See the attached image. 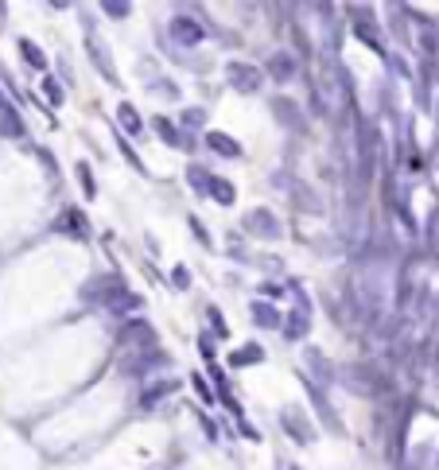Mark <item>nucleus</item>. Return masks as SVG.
<instances>
[{"mask_svg":"<svg viewBox=\"0 0 439 470\" xmlns=\"http://www.w3.org/2000/svg\"><path fill=\"white\" fill-rule=\"evenodd\" d=\"M171 35L179 39V43H187V47H195V43H202V23L198 20H190V16H175V20H171Z\"/></svg>","mask_w":439,"mask_h":470,"instance_id":"obj_1","label":"nucleus"},{"mask_svg":"<svg viewBox=\"0 0 439 470\" xmlns=\"http://www.w3.org/2000/svg\"><path fill=\"white\" fill-rule=\"evenodd\" d=\"M269 78H276V82H288V78H296V70H300V62H296V55L292 51H276L269 59Z\"/></svg>","mask_w":439,"mask_h":470,"instance_id":"obj_2","label":"nucleus"},{"mask_svg":"<svg viewBox=\"0 0 439 470\" xmlns=\"http://www.w3.org/2000/svg\"><path fill=\"white\" fill-rule=\"evenodd\" d=\"M245 229L256 237H276L280 234V222L272 218L269 210H253V214H245Z\"/></svg>","mask_w":439,"mask_h":470,"instance_id":"obj_3","label":"nucleus"},{"mask_svg":"<svg viewBox=\"0 0 439 470\" xmlns=\"http://www.w3.org/2000/svg\"><path fill=\"white\" fill-rule=\"evenodd\" d=\"M90 59L97 62V70H102V78L105 82H113L117 78V74H113V59H109V51H105V43H102V35H97V31H90Z\"/></svg>","mask_w":439,"mask_h":470,"instance_id":"obj_4","label":"nucleus"},{"mask_svg":"<svg viewBox=\"0 0 439 470\" xmlns=\"http://www.w3.org/2000/svg\"><path fill=\"white\" fill-rule=\"evenodd\" d=\"M229 82H234L237 89H253L261 86V70L256 67H249V62H229Z\"/></svg>","mask_w":439,"mask_h":470,"instance_id":"obj_5","label":"nucleus"},{"mask_svg":"<svg viewBox=\"0 0 439 470\" xmlns=\"http://www.w3.org/2000/svg\"><path fill=\"white\" fill-rule=\"evenodd\" d=\"M354 35L362 39L366 47H374L377 55H385V39H381V31H377V23H369L366 16H354Z\"/></svg>","mask_w":439,"mask_h":470,"instance_id":"obj_6","label":"nucleus"},{"mask_svg":"<svg viewBox=\"0 0 439 470\" xmlns=\"http://www.w3.org/2000/svg\"><path fill=\"white\" fill-rule=\"evenodd\" d=\"M206 144H210L218 155H229V160H237V155H242V144H234L226 133H206Z\"/></svg>","mask_w":439,"mask_h":470,"instance_id":"obj_7","label":"nucleus"},{"mask_svg":"<svg viewBox=\"0 0 439 470\" xmlns=\"http://www.w3.org/2000/svg\"><path fill=\"white\" fill-rule=\"evenodd\" d=\"M253 319H256V327H269V331H272V327H280V311L276 307H272V303H264V300H256L253 303Z\"/></svg>","mask_w":439,"mask_h":470,"instance_id":"obj_8","label":"nucleus"},{"mask_svg":"<svg viewBox=\"0 0 439 470\" xmlns=\"http://www.w3.org/2000/svg\"><path fill=\"white\" fill-rule=\"evenodd\" d=\"M206 195H210L214 202H222V206H234V183H226V179H218V175H210Z\"/></svg>","mask_w":439,"mask_h":470,"instance_id":"obj_9","label":"nucleus"},{"mask_svg":"<svg viewBox=\"0 0 439 470\" xmlns=\"http://www.w3.org/2000/svg\"><path fill=\"white\" fill-rule=\"evenodd\" d=\"M175 389H179L175 381H156L152 389H148L144 397H140V404H144V408H152V404H160L163 397H168V393H175Z\"/></svg>","mask_w":439,"mask_h":470,"instance_id":"obj_10","label":"nucleus"},{"mask_svg":"<svg viewBox=\"0 0 439 470\" xmlns=\"http://www.w3.org/2000/svg\"><path fill=\"white\" fill-rule=\"evenodd\" d=\"M280 424H284L300 443H308V439H311V427H308V424H300V412H284V416H280Z\"/></svg>","mask_w":439,"mask_h":470,"instance_id":"obj_11","label":"nucleus"},{"mask_svg":"<svg viewBox=\"0 0 439 470\" xmlns=\"http://www.w3.org/2000/svg\"><path fill=\"white\" fill-rule=\"evenodd\" d=\"M0 133L4 136H23V125H20V117L12 113V105H0Z\"/></svg>","mask_w":439,"mask_h":470,"instance_id":"obj_12","label":"nucleus"},{"mask_svg":"<svg viewBox=\"0 0 439 470\" xmlns=\"http://www.w3.org/2000/svg\"><path fill=\"white\" fill-rule=\"evenodd\" d=\"M156 133H160L163 140H168L171 148H183V144H190V140H183V136H179V129L171 125L168 117H156Z\"/></svg>","mask_w":439,"mask_h":470,"instance_id":"obj_13","label":"nucleus"},{"mask_svg":"<svg viewBox=\"0 0 439 470\" xmlns=\"http://www.w3.org/2000/svg\"><path fill=\"white\" fill-rule=\"evenodd\" d=\"M117 121L129 129V136H140V129H144V121H140V113L132 109V105H121V109H117Z\"/></svg>","mask_w":439,"mask_h":470,"instance_id":"obj_14","label":"nucleus"},{"mask_svg":"<svg viewBox=\"0 0 439 470\" xmlns=\"http://www.w3.org/2000/svg\"><path fill=\"white\" fill-rule=\"evenodd\" d=\"M284 334L288 338H303V334H308V311H292L288 323H284Z\"/></svg>","mask_w":439,"mask_h":470,"instance_id":"obj_15","label":"nucleus"},{"mask_svg":"<svg viewBox=\"0 0 439 470\" xmlns=\"http://www.w3.org/2000/svg\"><path fill=\"white\" fill-rule=\"evenodd\" d=\"M229 361H234V366H256V361H264V350L249 342V346H242V350H237Z\"/></svg>","mask_w":439,"mask_h":470,"instance_id":"obj_16","label":"nucleus"},{"mask_svg":"<svg viewBox=\"0 0 439 470\" xmlns=\"http://www.w3.org/2000/svg\"><path fill=\"white\" fill-rule=\"evenodd\" d=\"M20 55H23V59H28L36 70H43V67H47V55L39 51V47L31 43V39H20Z\"/></svg>","mask_w":439,"mask_h":470,"instance_id":"obj_17","label":"nucleus"},{"mask_svg":"<svg viewBox=\"0 0 439 470\" xmlns=\"http://www.w3.org/2000/svg\"><path fill=\"white\" fill-rule=\"evenodd\" d=\"M276 105V117L284 121V125H292V129H300L303 121H300V109H296V102H272Z\"/></svg>","mask_w":439,"mask_h":470,"instance_id":"obj_18","label":"nucleus"},{"mask_svg":"<svg viewBox=\"0 0 439 470\" xmlns=\"http://www.w3.org/2000/svg\"><path fill=\"white\" fill-rule=\"evenodd\" d=\"M308 366L315 369V373H319V385H330V377H335V369H330V366H327V361H323V358H319V354H315V350L308 354Z\"/></svg>","mask_w":439,"mask_h":470,"instance_id":"obj_19","label":"nucleus"},{"mask_svg":"<svg viewBox=\"0 0 439 470\" xmlns=\"http://www.w3.org/2000/svg\"><path fill=\"white\" fill-rule=\"evenodd\" d=\"M78 183H82V191H86V199H94V195H97V183H94V175H90L86 163H78Z\"/></svg>","mask_w":439,"mask_h":470,"instance_id":"obj_20","label":"nucleus"},{"mask_svg":"<svg viewBox=\"0 0 439 470\" xmlns=\"http://www.w3.org/2000/svg\"><path fill=\"white\" fill-rule=\"evenodd\" d=\"M396 218L404 222V234H416V218H412V210H408V202H396Z\"/></svg>","mask_w":439,"mask_h":470,"instance_id":"obj_21","label":"nucleus"},{"mask_svg":"<svg viewBox=\"0 0 439 470\" xmlns=\"http://www.w3.org/2000/svg\"><path fill=\"white\" fill-rule=\"evenodd\" d=\"M43 94L51 97V105H63V86H59V82L51 78V74H47V78H43Z\"/></svg>","mask_w":439,"mask_h":470,"instance_id":"obj_22","label":"nucleus"},{"mask_svg":"<svg viewBox=\"0 0 439 470\" xmlns=\"http://www.w3.org/2000/svg\"><path fill=\"white\" fill-rule=\"evenodd\" d=\"M195 393H198V397H202L206 404H214V400H218V397H214V389L206 385V377H202V373H195Z\"/></svg>","mask_w":439,"mask_h":470,"instance_id":"obj_23","label":"nucleus"},{"mask_svg":"<svg viewBox=\"0 0 439 470\" xmlns=\"http://www.w3.org/2000/svg\"><path fill=\"white\" fill-rule=\"evenodd\" d=\"M202 121H206V113H202V109H190V113H183V125H195V129H198Z\"/></svg>","mask_w":439,"mask_h":470,"instance_id":"obj_24","label":"nucleus"},{"mask_svg":"<svg viewBox=\"0 0 439 470\" xmlns=\"http://www.w3.org/2000/svg\"><path fill=\"white\" fill-rule=\"evenodd\" d=\"M210 323H214V331H218V334H226V319H222L218 307H210Z\"/></svg>","mask_w":439,"mask_h":470,"instance_id":"obj_25","label":"nucleus"},{"mask_svg":"<svg viewBox=\"0 0 439 470\" xmlns=\"http://www.w3.org/2000/svg\"><path fill=\"white\" fill-rule=\"evenodd\" d=\"M171 280H175V288H187L190 284V272L187 268H175V272H171Z\"/></svg>","mask_w":439,"mask_h":470,"instance_id":"obj_26","label":"nucleus"},{"mask_svg":"<svg viewBox=\"0 0 439 470\" xmlns=\"http://www.w3.org/2000/svg\"><path fill=\"white\" fill-rule=\"evenodd\" d=\"M190 229H195V237L202 245H210V237H206V229H202V222H198V218H190Z\"/></svg>","mask_w":439,"mask_h":470,"instance_id":"obj_27","label":"nucleus"},{"mask_svg":"<svg viewBox=\"0 0 439 470\" xmlns=\"http://www.w3.org/2000/svg\"><path fill=\"white\" fill-rule=\"evenodd\" d=\"M105 12H109V16H117V20H121V16H129V4H105Z\"/></svg>","mask_w":439,"mask_h":470,"instance_id":"obj_28","label":"nucleus"},{"mask_svg":"<svg viewBox=\"0 0 439 470\" xmlns=\"http://www.w3.org/2000/svg\"><path fill=\"white\" fill-rule=\"evenodd\" d=\"M198 346H202V354H206V358H214V342H210V334H202V338H198Z\"/></svg>","mask_w":439,"mask_h":470,"instance_id":"obj_29","label":"nucleus"}]
</instances>
